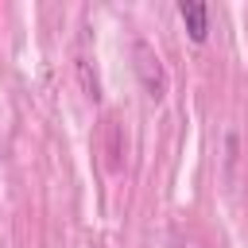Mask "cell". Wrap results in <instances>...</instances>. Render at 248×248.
Here are the masks:
<instances>
[{"mask_svg": "<svg viewBox=\"0 0 248 248\" xmlns=\"http://www.w3.org/2000/svg\"><path fill=\"white\" fill-rule=\"evenodd\" d=\"M178 16H182L190 39H194V43H205V35H209V8H205L202 0H182V4H178Z\"/></svg>", "mask_w": 248, "mask_h": 248, "instance_id": "2", "label": "cell"}, {"mask_svg": "<svg viewBox=\"0 0 248 248\" xmlns=\"http://www.w3.org/2000/svg\"><path fill=\"white\" fill-rule=\"evenodd\" d=\"M132 54H136V74H140V81H143V89H147V97H163L167 93V74H163V66H159V54L147 46V43H136L132 46Z\"/></svg>", "mask_w": 248, "mask_h": 248, "instance_id": "1", "label": "cell"}, {"mask_svg": "<svg viewBox=\"0 0 248 248\" xmlns=\"http://www.w3.org/2000/svg\"><path fill=\"white\" fill-rule=\"evenodd\" d=\"M174 248H178V244H174Z\"/></svg>", "mask_w": 248, "mask_h": 248, "instance_id": "3", "label": "cell"}]
</instances>
